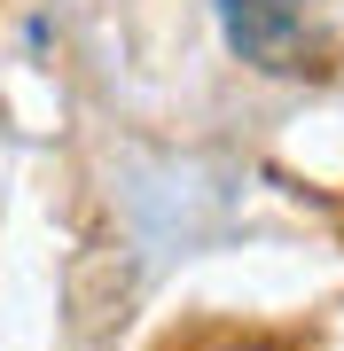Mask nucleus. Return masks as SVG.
<instances>
[{"mask_svg": "<svg viewBox=\"0 0 344 351\" xmlns=\"http://www.w3.org/2000/svg\"><path fill=\"white\" fill-rule=\"evenodd\" d=\"M204 351H274V343H258V336H219V343H204Z\"/></svg>", "mask_w": 344, "mask_h": 351, "instance_id": "2", "label": "nucleus"}, {"mask_svg": "<svg viewBox=\"0 0 344 351\" xmlns=\"http://www.w3.org/2000/svg\"><path fill=\"white\" fill-rule=\"evenodd\" d=\"M290 8H313V0H290Z\"/></svg>", "mask_w": 344, "mask_h": 351, "instance_id": "3", "label": "nucleus"}, {"mask_svg": "<svg viewBox=\"0 0 344 351\" xmlns=\"http://www.w3.org/2000/svg\"><path fill=\"white\" fill-rule=\"evenodd\" d=\"M211 16H219L227 55L258 78H306L321 55L306 8H290V0H211Z\"/></svg>", "mask_w": 344, "mask_h": 351, "instance_id": "1", "label": "nucleus"}]
</instances>
